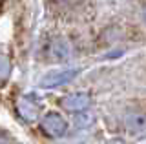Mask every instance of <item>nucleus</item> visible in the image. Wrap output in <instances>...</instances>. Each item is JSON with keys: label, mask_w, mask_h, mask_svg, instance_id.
Masks as SVG:
<instances>
[{"label": "nucleus", "mask_w": 146, "mask_h": 144, "mask_svg": "<svg viewBox=\"0 0 146 144\" xmlns=\"http://www.w3.org/2000/svg\"><path fill=\"white\" fill-rule=\"evenodd\" d=\"M75 75H77V69L53 71V73H48L42 80H40V86H42V88H57V86H62V84H68L70 80L75 79Z\"/></svg>", "instance_id": "obj_1"}, {"label": "nucleus", "mask_w": 146, "mask_h": 144, "mask_svg": "<svg viewBox=\"0 0 146 144\" xmlns=\"http://www.w3.org/2000/svg\"><path fill=\"white\" fill-rule=\"evenodd\" d=\"M70 53H71V46L66 38L57 37L51 40V44H49V57H51V60L64 62L70 58Z\"/></svg>", "instance_id": "obj_2"}, {"label": "nucleus", "mask_w": 146, "mask_h": 144, "mask_svg": "<svg viewBox=\"0 0 146 144\" xmlns=\"http://www.w3.org/2000/svg\"><path fill=\"white\" fill-rule=\"evenodd\" d=\"M42 128L53 137H60V135L66 133V120L62 119L58 113H48L42 119Z\"/></svg>", "instance_id": "obj_3"}, {"label": "nucleus", "mask_w": 146, "mask_h": 144, "mask_svg": "<svg viewBox=\"0 0 146 144\" xmlns=\"http://www.w3.org/2000/svg\"><path fill=\"white\" fill-rule=\"evenodd\" d=\"M60 104L70 111H82L91 104V98L86 93H73V95L64 97L60 100Z\"/></svg>", "instance_id": "obj_4"}, {"label": "nucleus", "mask_w": 146, "mask_h": 144, "mask_svg": "<svg viewBox=\"0 0 146 144\" xmlns=\"http://www.w3.org/2000/svg\"><path fill=\"white\" fill-rule=\"evenodd\" d=\"M18 113L26 120H35L36 117H38V110H36V106L33 102H29L27 98H20V100H18Z\"/></svg>", "instance_id": "obj_5"}, {"label": "nucleus", "mask_w": 146, "mask_h": 144, "mask_svg": "<svg viewBox=\"0 0 146 144\" xmlns=\"http://www.w3.org/2000/svg\"><path fill=\"white\" fill-rule=\"evenodd\" d=\"M126 126L130 131H143L146 129V115L141 113H131L126 117Z\"/></svg>", "instance_id": "obj_6"}, {"label": "nucleus", "mask_w": 146, "mask_h": 144, "mask_svg": "<svg viewBox=\"0 0 146 144\" xmlns=\"http://www.w3.org/2000/svg\"><path fill=\"white\" fill-rule=\"evenodd\" d=\"M9 73H11V62L6 55L0 53V80H6L9 77Z\"/></svg>", "instance_id": "obj_7"}, {"label": "nucleus", "mask_w": 146, "mask_h": 144, "mask_svg": "<svg viewBox=\"0 0 146 144\" xmlns=\"http://www.w3.org/2000/svg\"><path fill=\"white\" fill-rule=\"evenodd\" d=\"M57 2H62V4H71V2H77V0H57Z\"/></svg>", "instance_id": "obj_8"}]
</instances>
